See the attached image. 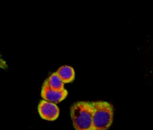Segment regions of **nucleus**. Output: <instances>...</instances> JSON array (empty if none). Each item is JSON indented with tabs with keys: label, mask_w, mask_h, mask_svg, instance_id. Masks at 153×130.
<instances>
[{
	"label": "nucleus",
	"mask_w": 153,
	"mask_h": 130,
	"mask_svg": "<svg viewBox=\"0 0 153 130\" xmlns=\"http://www.w3.org/2000/svg\"><path fill=\"white\" fill-rule=\"evenodd\" d=\"M73 124L76 130H93V106L91 102L79 101L70 109Z\"/></svg>",
	"instance_id": "f257e3e1"
},
{
	"label": "nucleus",
	"mask_w": 153,
	"mask_h": 130,
	"mask_svg": "<svg viewBox=\"0 0 153 130\" xmlns=\"http://www.w3.org/2000/svg\"><path fill=\"white\" fill-rule=\"evenodd\" d=\"M68 95V92L67 89H64L62 90H55L52 89L48 84L47 81H45L42 86L40 95L43 100L48 101V102L53 103V104H58L61 101L66 99Z\"/></svg>",
	"instance_id": "7ed1b4c3"
},
{
	"label": "nucleus",
	"mask_w": 153,
	"mask_h": 130,
	"mask_svg": "<svg viewBox=\"0 0 153 130\" xmlns=\"http://www.w3.org/2000/svg\"><path fill=\"white\" fill-rule=\"evenodd\" d=\"M46 81L49 86L55 90H62L64 89V83L59 77V75L57 74V72L51 74Z\"/></svg>",
	"instance_id": "423d86ee"
},
{
	"label": "nucleus",
	"mask_w": 153,
	"mask_h": 130,
	"mask_svg": "<svg viewBox=\"0 0 153 130\" xmlns=\"http://www.w3.org/2000/svg\"><path fill=\"white\" fill-rule=\"evenodd\" d=\"M0 67H1V68H5V67H6V64L0 63Z\"/></svg>",
	"instance_id": "0eeeda50"
},
{
	"label": "nucleus",
	"mask_w": 153,
	"mask_h": 130,
	"mask_svg": "<svg viewBox=\"0 0 153 130\" xmlns=\"http://www.w3.org/2000/svg\"><path fill=\"white\" fill-rule=\"evenodd\" d=\"M38 112L43 119L49 121L55 120L59 116L60 110L58 106L53 103L42 100L39 103Z\"/></svg>",
	"instance_id": "20e7f679"
},
{
	"label": "nucleus",
	"mask_w": 153,
	"mask_h": 130,
	"mask_svg": "<svg viewBox=\"0 0 153 130\" xmlns=\"http://www.w3.org/2000/svg\"><path fill=\"white\" fill-rule=\"evenodd\" d=\"M93 130H108L114 119L113 106L106 101H93Z\"/></svg>",
	"instance_id": "f03ea898"
},
{
	"label": "nucleus",
	"mask_w": 153,
	"mask_h": 130,
	"mask_svg": "<svg viewBox=\"0 0 153 130\" xmlns=\"http://www.w3.org/2000/svg\"><path fill=\"white\" fill-rule=\"evenodd\" d=\"M64 83H70L74 80L75 71L73 68L68 65L61 66L56 71Z\"/></svg>",
	"instance_id": "39448f33"
}]
</instances>
